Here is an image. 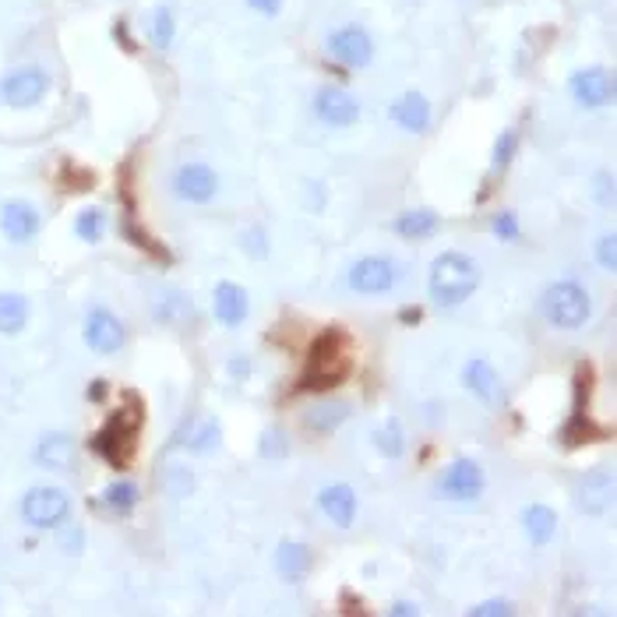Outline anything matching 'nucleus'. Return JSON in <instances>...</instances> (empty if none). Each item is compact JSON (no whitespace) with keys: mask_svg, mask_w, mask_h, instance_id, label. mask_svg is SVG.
<instances>
[{"mask_svg":"<svg viewBox=\"0 0 617 617\" xmlns=\"http://www.w3.org/2000/svg\"><path fill=\"white\" fill-rule=\"evenodd\" d=\"M46 92H50V75L43 67H22L0 82V103H8L11 110H32L43 103Z\"/></svg>","mask_w":617,"mask_h":617,"instance_id":"5","label":"nucleus"},{"mask_svg":"<svg viewBox=\"0 0 617 617\" xmlns=\"http://www.w3.org/2000/svg\"><path fill=\"white\" fill-rule=\"evenodd\" d=\"M596 258H600L603 268H614V265H617V244H614V237H603L600 244H596Z\"/></svg>","mask_w":617,"mask_h":617,"instance_id":"41","label":"nucleus"},{"mask_svg":"<svg viewBox=\"0 0 617 617\" xmlns=\"http://www.w3.org/2000/svg\"><path fill=\"white\" fill-rule=\"evenodd\" d=\"M568 89H572V99L582 110H600L614 99V78L603 67H586V71H575Z\"/></svg>","mask_w":617,"mask_h":617,"instance_id":"9","label":"nucleus"},{"mask_svg":"<svg viewBox=\"0 0 617 617\" xmlns=\"http://www.w3.org/2000/svg\"><path fill=\"white\" fill-rule=\"evenodd\" d=\"M600 438H607V431H603L596 420L586 417V409H575V417H568L565 431H561V441H565L568 448L589 445V441H600Z\"/></svg>","mask_w":617,"mask_h":617,"instance_id":"22","label":"nucleus"},{"mask_svg":"<svg viewBox=\"0 0 617 617\" xmlns=\"http://www.w3.org/2000/svg\"><path fill=\"white\" fill-rule=\"evenodd\" d=\"M187 431H191V438H184L187 441V448L191 452H212V448L219 445V424L216 420H205V427H191L187 424Z\"/></svg>","mask_w":617,"mask_h":617,"instance_id":"34","label":"nucleus"},{"mask_svg":"<svg viewBox=\"0 0 617 617\" xmlns=\"http://www.w3.org/2000/svg\"><path fill=\"white\" fill-rule=\"evenodd\" d=\"M328 57L339 60L342 67H367L374 60V39L360 25H342L328 36Z\"/></svg>","mask_w":617,"mask_h":617,"instance_id":"7","label":"nucleus"},{"mask_svg":"<svg viewBox=\"0 0 617 617\" xmlns=\"http://www.w3.org/2000/svg\"><path fill=\"white\" fill-rule=\"evenodd\" d=\"M247 4L261 15H279V8H283V0H247Z\"/></svg>","mask_w":617,"mask_h":617,"instance_id":"42","label":"nucleus"},{"mask_svg":"<svg viewBox=\"0 0 617 617\" xmlns=\"http://www.w3.org/2000/svg\"><path fill=\"white\" fill-rule=\"evenodd\" d=\"M247 314H251V300H247L244 286L219 283L216 286V318L223 321L226 328H237L247 321Z\"/></svg>","mask_w":617,"mask_h":617,"instance_id":"18","label":"nucleus"},{"mask_svg":"<svg viewBox=\"0 0 617 617\" xmlns=\"http://www.w3.org/2000/svg\"><path fill=\"white\" fill-rule=\"evenodd\" d=\"M276 565L279 572L286 575V579H304L307 568H311V547L300 540H286L283 547H279L276 554Z\"/></svg>","mask_w":617,"mask_h":617,"instance_id":"21","label":"nucleus"},{"mask_svg":"<svg viewBox=\"0 0 617 617\" xmlns=\"http://www.w3.org/2000/svg\"><path fill=\"white\" fill-rule=\"evenodd\" d=\"M462 385H466L480 402H487V406H494V409L505 406V385H501L498 371H494L487 360H469L466 371H462Z\"/></svg>","mask_w":617,"mask_h":617,"instance_id":"12","label":"nucleus"},{"mask_svg":"<svg viewBox=\"0 0 617 617\" xmlns=\"http://www.w3.org/2000/svg\"><path fill=\"white\" fill-rule=\"evenodd\" d=\"M480 286V268L469 254L459 251H445L434 258L431 265V300L441 311H452V307L466 304L469 297Z\"/></svg>","mask_w":617,"mask_h":617,"instance_id":"1","label":"nucleus"},{"mask_svg":"<svg viewBox=\"0 0 617 617\" xmlns=\"http://www.w3.org/2000/svg\"><path fill=\"white\" fill-rule=\"evenodd\" d=\"M36 462L46 469H53V473L71 469L75 466V441L67 438V434H46L36 448Z\"/></svg>","mask_w":617,"mask_h":617,"instance_id":"19","label":"nucleus"},{"mask_svg":"<svg viewBox=\"0 0 617 617\" xmlns=\"http://www.w3.org/2000/svg\"><path fill=\"white\" fill-rule=\"evenodd\" d=\"M67 551H82V529H71V533H67Z\"/></svg>","mask_w":617,"mask_h":617,"instance_id":"45","label":"nucleus"},{"mask_svg":"<svg viewBox=\"0 0 617 617\" xmlns=\"http://www.w3.org/2000/svg\"><path fill=\"white\" fill-rule=\"evenodd\" d=\"M593 385H596L593 367L582 364V367H579V378H575V406H579V409H586L589 395H593Z\"/></svg>","mask_w":617,"mask_h":617,"instance_id":"36","label":"nucleus"},{"mask_svg":"<svg viewBox=\"0 0 617 617\" xmlns=\"http://www.w3.org/2000/svg\"><path fill=\"white\" fill-rule=\"evenodd\" d=\"M438 494L448 501H473L484 494V469L476 466L473 459H455L452 466L441 473Z\"/></svg>","mask_w":617,"mask_h":617,"instance_id":"8","label":"nucleus"},{"mask_svg":"<svg viewBox=\"0 0 617 617\" xmlns=\"http://www.w3.org/2000/svg\"><path fill=\"white\" fill-rule=\"evenodd\" d=\"M0 230L15 244H25V240H32L39 233V212L32 205H25V201H8L0 209Z\"/></svg>","mask_w":617,"mask_h":617,"instance_id":"15","label":"nucleus"},{"mask_svg":"<svg viewBox=\"0 0 617 617\" xmlns=\"http://www.w3.org/2000/svg\"><path fill=\"white\" fill-rule=\"evenodd\" d=\"M392 120L399 127H406L409 134H424L431 127V103H427L420 92H406L392 103Z\"/></svg>","mask_w":617,"mask_h":617,"instance_id":"16","label":"nucleus"},{"mask_svg":"<svg viewBox=\"0 0 617 617\" xmlns=\"http://www.w3.org/2000/svg\"><path fill=\"white\" fill-rule=\"evenodd\" d=\"M89 399L92 402H103L106 399V381H92V385H89Z\"/></svg>","mask_w":617,"mask_h":617,"instance_id":"43","label":"nucleus"},{"mask_svg":"<svg viewBox=\"0 0 617 617\" xmlns=\"http://www.w3.org/2000/svg\"><path fill=\"white\" fill-rule=\"evenodd\" d=\"M540 314L551 321L554 328L572 332V328H582L589 321V314H593V300H589V293L582 290L579 283H554L543 290Z\"/></svg>","mask_w":617,"mask_h":617,"instance_id":"4","label":"nucleus"},{"mask_svg":"<svg viewBox=\"0 0 617 617\" xmlns=\"http://www.w3.org/2000/svg\"><path fill=\"white\" fill-rule=\"evenodd\" d=\"M286 448H290V441H286L283 434L276 431V427H268V431L261 434V452H265L268 459H279V455H286Z\"/></svg>","mask_w":617,"mask_h":617,"instance_id":"37","label":"nucleus"},{"mask_svg":"<svg viewBox=\"0 0 617 617\" xmlns=\"http://www.w3.org/2000/svg\"><path fill=\"white\" fill-rule=\"evenodd\" d=\"M491 614L508 617V614H515V607L508 600H487V603H480V607H473V617H491Z\"/></svg>","mask_w":617,"mask_h":617,"instance_id":"40","label":"nucleus"},{"mask_svg":"<svg viewBox=\"0 0 617 617\" xmlns=\"http://www.w3.org/2000/svg\"><path fill=\"white\" fill-rule=\"evenodd\" d=\"M173 191H177V198L191 201V205H205V201L216 198L219 177L212 173V166L187 163V166H180L177 177H173Z\"/></svg>","mask_w":617,"mask_h":617,"instance_id":"10","label":"nucleus"},{"mask_svg":"<svg viewBox=\"0 0 617 617\" xmlns=\"http://www.w3.org/2000/svg\"><path fill=\"white\" fill-rule=\"evenodd\" d=\"M29 321V300L18 293H0V335H18Z\"/></svg>","mask_w":617,"mask_h":617,"instance_id":"23","label":"nucleus"},{"mask_svg":"<svg viewBox=\"0 0 617 617\" xmlns=\"http://www.w3.org/2000/svg\"><path fill=\"white\" fill-rule=\"evenodd\" d=\"M159 318L163 321H170V325H177V328H187L194 321V307H191V300L184 297V293H166L163 300H159Z\"/></svg>","mask_w":617,"mask_h":617,"instance_id":"26","label":"nucleus"},{"mask_svg":"<svg viewBox=\"0 0 617 617\" xmlns=\"http://www.w3.org/2000/svg\"><path fill=\"white\" fill-rule=\"evenodd\" d=\"M75 233L82 240H89V244H96V240H103V233H106V216H103V209H85V212H78V219H75Z\"/></svg>","mask_w":617,"mask_h":617,"instance_id":"32","label":"nucleus"},{"mask_svg":"<svg viewBox=\"0 0 617 617\" xmlns=\"http://www.w3.org/2000/svg\"><path fill=\"white\" fill-rule=\"evenodd\" d=\"M85 342H89L96 353H117L120 346H124V325H120L110 311L96 307V311L85 318Z\"/></svg>","mask_w":617,"mask_h":617,"instance_id":"14","label":"nucleus"},{"mask_svg":"<svg viewBox=\"0 0 617 617\" xmlns=\"http://www.w3.org/2000/svg\"><path fill=\"white\" fill-rule=\"evenodd\" d=\"M173 32H177V18H173V11L166 8V4H159V8L152 11V43H156L159 50H166V46L173 43Z\"/></svg>","mask_w":617,"mask_h":617,"instance_id":"31","label":"nucleus"},{"mask_svg":"<svg viewBox=\"0 0 617 617\" xmlns=\"http://www.w3.org/2000/svg\"><path fill=\"white\" fill-rule=\"evenodd\" d=\"M124 237L131 240L138 251H145V254H152L156 261H163V265H170V251H166V244H159L156 237H149V233L142 230V226L134 223V219H124Z\"/></svg>","mask_w":617,"mask_h":617,"instance_id":"27","label":"nucleus"},{"mask_svg":"<svg viewBox=\"0 0 617 617\" xmlns=\"http://www.w3.org/2000/svg\"><path fill=\"white\" fill-rule=\"evenodd\" d=\"M374 445H378V452L388 455V459H399L402 448H406V434H402V427L395 424V420H385V424L374 431Z\"/></svg>","mask_w":617,"mask_h":617,"instance_id":"29","label":"nucleus"},{"mask_svg":"<svg viewBox=\"0 0 617 617\" xmlns=\"http://www.w3.org/2000/svg\"><path fill=\"white\" fill-rule=\"evenodd\" d=\"M233 374H237V378H244V374H247V360H233Z\"/></svg>","mask_w":617,"mask_h":617,"instance_id":"46","label":"nucleus"},{"mask_svg":"<svg viewBox=\"0 0 617 617\" xmlns=\"http://www.w3.org/2000/svg\"><path fill=\"white\" fill-rule=\"evenodd\" d=\"M318 505H321V512L342 529L353 526V519H357V494H353V487H346V484L325 487V491L318 494Z\"/></svg>","mask_w":617,"mask_h":617,"instance_id":"17","label":"nucleus"},{"mask_svg":"<svg viewBox=\"0 0 617 617\" xmlns=\"http://www.w3.org/2000/svg\"><path fill=\"white\" fill-rule=\"evenodd\" d=\"M438 230V216L434 212H406V216L395 219V233L406 240H424Z\"/></svg>","mask_w":617,"mask_h":617,"instance_id":"25","label":"nucleus"},{"mask_svg":"<svg viewBox=\"0 0 617 617\" xmlns=\"http://www.w3.org/2000/svg\"><path fill=\"white\" fill-rule=\"evenodd\" d=\"M145 424V409L138 402V395H127L124 409H117L110 420H106L103 431L92 438V452L103 455L110 466L124 469L134 459V448H138V434Z\"/></svg>","mask_w":617,"mask_h":617,"instance_id":"2","label":"nucleus"},{"mask_svg":"<svg viewBox=\"0 0 617 617\" xmlns=\"http://www.w3.org/2000/svg\"><path fill=\"white\" fill-rule=\"evenodd\" d=\"M57 180L64 191H92V187H96V173L85 170V166H75V163H64V170H60Z\"/></svg>","mask_w":617,"mask_h":617,"instance_id":"33","label":"nucleus"},{"mask_svg":"<svg viewBox=\"0 0 617 617\" xmlns=\"http://www.w3.org/2000/svg\"><path fill=\"white\" fill-rule=\"evenodd\" d=\"M244 247H247V254H251V258H265V254H268V237H265V230L251 226V230L244 233Z\"/></svg>","mask_w":617,"mask_h":617,"instance_id":"38","label":"nucleus"},{"mask_svg":"<svg viewBox=\"0 0 617 617\" xmlns=\"http://www.w3.org/2000/svg\"><path fill=\"white\" fill-rule=\"evenodd\" d=\"M350 286L357 293H388L395 286V265L388 258H360L350 268Z\"/></svg>","mask_w":617,"mask_h":617,"instance_id":"13","label":"nucleus"},{"mask_svg":"<svg viewBox=\"0 0 617 617\" xmlns=\"http://www.w3.org/2000/svg\"><path fill=\"white\" fill-rule=\"evenodd\" d=\"M103 505L113 508V512H131V508L138 505V487L127 484V480H117V484L106 487Z\"/></svg>","mask_w":617,"mask_h":617,"instance_id":"30","label":"nucleus"},{"mask_svg":"<svg viewBox=\"0 0 617 617\" xmlns=\"http://www.w3.org/2000/svg\"><path fill=\"white\" fill-rule=\"evenodd\" d=\"M522 526H526L533 543H547L554 536V529H558V515L547 505H529L526 512H522Z\"/></svg>","mask_w":617,"mask_h":617,"instance_id":"24","label":"nucleus"},{"mask_svg":"<svg viewBox=\"0 0 617 617\" xmlns=\"http://www.w3.org/2000/svg\"><path fill=\"white\" fill-rule=\"evenodd\" d=\"M314 113L332 127H350L360 117V103L346 89H339V85H325L314 96Z\"/></svg>","mask_w":617,"mask_h":617,"instance_id":"11","label":"nucleus"},{"mask_svg":"<svg viewBox=\"0 0 617 617\" xmlns=\"http://www.w3.org/2000/svg\"><path fill=\"white\" fill-rule=\"evenodd\" d=\"M515 145H519V134L515 131H505L498 138V145H494V170H505L508 163H512V156H515Z\"/></svg>","mask_w":617,"mask_h":617,"instance_id":"35","label":"nucleus"},{"mask_svg":"<svg viewBox=\"0 0 617 617\" xmlns=\"http://www.w3.org/2000/svg\"><path fill=\"white\" fill-rule=\"evenodd\" d=\"M399 318L406 321V325H417V321L424 318V311H420V307H406V311H402Z\"/></svg>","mask_w":617,"mask_h":617,"instance_id":"44","label":"nucleus"},{"mask_svg":"<svg viewBox=\"0 0 617 617\" xmlns=\"http://www.w3.org/2000/svg\"><path fill=\"white\" fill-rule=\"evenodd\" d=\"M22 515L36 529H57L71 515V498L57 487H36L22 498Z\"/></svg>","mask_w":617,"mask_h":617,"instance_id":"6","label":"nucleus"},{"mask_svg":"<svg viewBox=\"0 0 617 617\" xmlns=\"http://www.w3.org/2000/svg\"><path fill=\"white\" fill-rule=\"evenodd\" d=\"M392 614H413V607H409V603H395Z\"/></svg>","mask_w":617,"mask_h":617,"instance_id":"47","label":"nucleus"},{"mask_svg":"<svg viewBox=\"0 0 617 617\" xmlns=\"http://www.w3.org/2000/svg\"><path fill=\"white\" fill-rule=\"evenodd\" d=\"M346 417H350V406L325 402V406H314L311 413H307V424H311V431H335Z\"/></svg>","mask_w":617,"mask_h":617,"instance_id":"28","label":"nucleus"},{"mask_svg":"<svg viewBox=\"0 0 617 617\" xmlns=\"http://www.w3.org/2000/svg\"><path fill=\"white\" fill-rule=\"evenodd\" d=\"M494 233H498L501 240H515L519 237V219H515L512 212H501V216L494 219Z\"/></svg>","mask_w":617,"mask_h":617,"instance_id":"39","label":"nucleus"},{"mask_svg":"<svg viewBox=\"0 0 617 617\" xmlns=\"http://www.w3.org/2000/svg\"><path fill=\"white\" fill-rule=\"evenodd\" d=\"M346 332L342 328H325V332L314 339L311 346V360H307V374L300 381V392H328V388L342 385L350 367H346Z\"/></svg>","mask_w":617,"mask_h":617,"instance_id":"3","label":"nucleus"},{"mask_svg":"<svg viewBox=\"0 0 617 617\" xmlns=\"http://www.w3.org/2000/svg\"><path fill=\"white\" fill-rule=\"evenodd\" d=\"M579 508L586 515H600L610 508V476L607 473H589L579 484Z\"/></svg>","mask_w":617,"mask_h":617,"instance_id":"20","label":"nucleus"}]
</instances>
